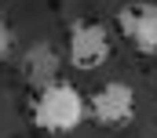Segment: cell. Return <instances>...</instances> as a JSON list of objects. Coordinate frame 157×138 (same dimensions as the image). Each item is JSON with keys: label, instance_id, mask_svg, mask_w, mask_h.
<instances>
[{"label": "cell", "instance_id": "1", "mask_svg": "<svg viewBox=\"0 0 157 138\" xmlns=\"http://www.w3.org/2000/svg\"><path fill=\"white\" fill-rule=\"evenodd\" d=\"M84 120V98L73 84L66 80H51L44 84L33 98V124L48 135H70L77 131Z\"/></svg>", "mask_w": 157, "mask_h": 138}, {"label": "cell", "instance_id": "2", "mask_svg": "<svg viewBox=\"0 0 157 138\" xmlns=\"http://www.w3.org/2000/svg\"><path fill=\"white\" fill-rule=\"evenodd\" d=\"M110 58V33L99 22H73L70 26V66L73 69H99Z\"/></svg>", "mask_w": 157, "mask_h": 138}, {"label": "cell", "instance_id": "3", "mask_svg": "<svg viewBox=\"0 0 157 138\" xmlns=\"http://www.w3.org/2000/svg\"><path fill=\"white\" fill-rule=\"evenodd\" d=\"M91 116H95V124H102V127L132 124V116H135V91H132V84H124V80L102 84V87L91 95Z\"/></svg>", "mask_w": 157, "mask_h": 138}, {"label": "cell", "instance_id": "4", "mask_svg": "<svg viewBox=\"0 0 157 138\" xmlns=\"http://www.w3.org/2000/svg\"><path fill=\"white\" fill-rule=\"evenodd\" d=\"M121 33L139 55H157V4H128L117 11Z\"/></svg>", "mask_w": 157, "mask_h": 138}, {"label": "cell", "instance_id": "5", "mask_svg": "<svg viewBox=\"0 0 157 138\" xmlns=\"http://www.w3.org/2000/svg\"><path fill=\"white\" fill-rule=\"evenodd\" d=\"M55 73H59V55H55V47L51 44H33L26 55H22V76L29 80V84H51L55 80Z\"/></svg>", "mask_w": 157, "mask_h": 138}, {"label": "cell", "instance_id": "6", "mask_svg": "<svg viewBox=\"0 0 157 138\" xmlns=\"http://www.w3.org/2000/svg\"><path fill=\"white\" fill-rule=\"evenodd\" d=\"M11 51H15V29H11V26L0 18V62H4Z\"/></svg>", "mask_w": 157, "mask_h": 138}]
</instances>
